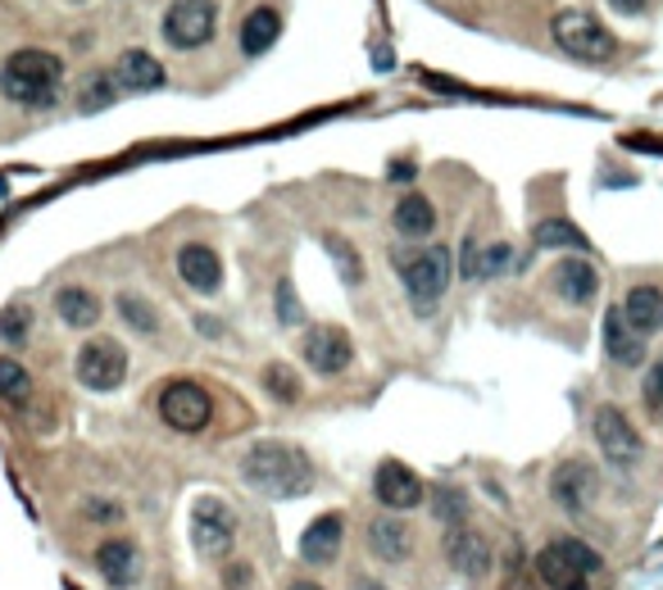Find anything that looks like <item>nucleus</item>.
Returning <instances> with one entry per match:
<instances>
[{"label":"nucleus","instance_id":"2eb2a0df","mask_svg":"<svg viewBox=\"0 0 663 590\" xmlns=\"http://www.w3.org/2000/svg\"><path fill=\"white\" fill-rule=\"evenodd\" d=\"M368 549H373V559H382V564H404L414 555V532L400 513H382V518L368 523Z\"/></svg>","mask_w":663,"mask_h":590},{"label":"nucleus","instance_id":"c756f323","mask_svg":"<svg viewBox=\"0 0 663 590\" xmlns=\"http://www.w3.org/2000/svg\"><path fill=\"white\" fill-rule=\"evenodd\" d=\"M264 386L278 395V400H286V404H296L301 400V378L291 373L286 363H269V373H264Z\"/></svg>","mask_w":663,"mask_h":590},{"label":"nucleus","instance_id":"ddd939ff","mask_svg":"<svg viewBox=\"0 0 663 590\" xmlns=\"http://www.w3.org/2000/svg\"><path fill=\"white\" fill-rule=\"evenodd\" d=\"M301 354H305V363L314 368V373H323V378H337V373H346V368H350V359H355V346H350V337H346L341 327L323 323V327H309V331H305V346H301Z\"/></svg>","mask_w":663,"mask_h":590},{"label":"nucleus","instance_id":"a211bd4d","mask_svg":"<svg viewBox=\"0 0 663 590\" xmlns=\"http://www.w3.org/2000/svg\"><path fill=\"white\" fill-rule=\"evenodd\" d=\"M622 318H628V327L637 331V337H654V331H663V291L641 282L632 286L628 295H622Z\"/></svg>","mask_w":663,"mask_h":590},{"label":"nucleus","instance_id":"7c9ffc66","mask_svg":"<svg viewBox=\"0 0 663 590\" xmlns=\"http://www.w3.org/2000/svg\"><path fill=\"white\" fill-rule=\"evenodd\" d=\"M327 254L341 264V277L350 282V286H359V277H363V264H359V254H355V245L346 241V237H327Z\"/></svg>","mask_w":663,"mask_h":590},{"label":"nucleus","instance_id":"1a4fd4ad","mask_svg":"<svg viewBox=\"0 0 663 590\" xmlns=\"http://www.w3.org/2000/svg\"><path fill=\"white\" fill-rule=\"evenodd\" d=\"M555 42H559V51H568L577 59H609L618 51L609 28L591 10H564L555 19Z\"/></svg>","mask_w":663,"mask_h":590},{"label":"nucleus","instance_id":"f8f14e48","mask_svg":"<svg viewBox=\"0 0 663 590\" xmlns=\"http://www.w3.org/2000/svg\"><path fill=\"white\" fill-rule=\"evenodd\" d=\"M373 495H378V504L391 509V513H410V509H419V504L427 500V487H423V477H419L414 468L387 459V463H378Z\"/></svg>","mask_w":663,"mask_h":590},{"label":"nucleus","instance_id":"6ab92c4d","mask_svg":"<svg viewBox=\"0 0 663 590\" xmlns=\"http://www.w3.org/2000/svg\"><path fill=\"white\" fill-rule=\"evenodd\" d=\"M605 354L618 363V368H641L645 363V337L628 327L622 309H609L605 314Z\"/></svg>","mask_w":663,"mask_h":590},{"label":"nucleus","instance_id":"c9c22d12","mask_svg":"<svg viewBox=\"0 0 663 590\" xmlns=\"http://www.w3.org/2000/svg\"><path fill=\"white\" fill-rule=\"evenodd\" d=\"M305 318L301 301H296V291H291V282H278V323L282 327H296Z\"/></svg>","mask_w":663,"mask_h":590},{"label":"nucleus","instance_id":"20e7f679","mask_svg":"<svg viewBox=\"0 0 663 590\" xmlns=\"http://www.w3.org/2000/svg\"><path fill=\"white\" fill-rule=\"evenodd\" d=\"M600 572V555L586 540L559 536L536 555V577L550 590H591V577Z\"/></svg>","mask_w":663,"mask_h":590},{"label":"nucleus","instance_id":"6e6552de","mask_svg":"<svg viewBox=\"0 0 663 590\" xmlns=\"http://www.w3.org/2000/svg\"><path fill=\"white\" fill-rule=\"evenodd\" d=\"M73 373H78V382L87 391H119L123 378H128V350L119 341H109V337H96L78 350Z\"/></svg>","mask_w":663,"mask_h":590},{"label":"nucleus","instance_id":"c85d7f7f","mask_svg":"<svg viewBox=\"0 0 663 590\" xmlns=\"http://www.w3.org/2000/svg\"><path fill=\"white\" fill-rule=\"evenodd\" d=\"M28 331H32V309L28 305H10L0 314V341L6 346H28Z\"/></svg>","mask_w":663,"mask_h":590},{"label":"nucleus","instance_id":"cd10ccee","mask_svg":"<svg viewBox=\"0 0 663 590\" xmlns=\"http://www.w3.org/2000/svg\"><path fill=\"white\" fill-rule=\"evenodd\" d=\"M536 245H545V250H582L586 237L568 223V218H550V223L536 228Z\"/></svg>","mask_w":663,"mask_h":590},{"label":"nucleus","instance_id":"4468645a","mask_svg":"<svg viewBox=\"0 0 663 590\" xmlns=\"http://www.w3.org/2000/svg\"><path fill=\"white\" fill-rule=\"evenodd\" d=\"M550 286H555V295L564 305L586 309L600 295V269L591 260H582V254H568V260H559L550 269Z\"/></svg>","mask_w":663,"mask_h":590},{"label":"nucleus","instance_id":"dca6fc26","mask_svg":"<svg viewBox=\"0 0 663 590\" xmlns=\"http://www.w3.org/2000/svg\"><path fill=\"white\" fill-rule=\"evenodd\" d=\"M341 536H346V523H341V513H323V518H314L305 532H301V545H296V555L309 564V568H323L337 559V549H341Z\"/></svg>","mask_w":663,"mask_h":590},{"label":"nucleus","instance_id":"4c0bfd02","mask_svg":"<svg viewBox=\"0 0 663 590\" xmlns=\"http://www.w3.org/2000/svg\"><path fill=\"white\" fill-rule=\"evenodd\" d=\"M477 254H482V245H477V237L464 241V264H459V277H477Z\"/></svg>","mask_w":663,"mask_h":590},{"label":"nucleus","instance_id":"72a5a7b5","mask_svg":"<svg viewBox=\"0 0 663 590\" xmlns=\"http://www.w3.org/2000/svg\"><path fill=\"white\" fill-rule=\"evenodd\" d=\"M115 87H119V83H115V73H96V78L87 83V96H83L78 105L87 109V114H91V109H105L109 100H115Z\"/></svg>","mask_w":663,"mask_h":590},{"label":"nucleus","instance_id":"f03ea898","mask_svg":"<svg viewBox=\"0 0 663 590\" xmlns=\"http://www.w3.org/2000/svg\"><path fill=\"white\" fill-rule=\"evenodd\" d=\"M0 91H6V100L23 105V109H51L64 91V64L59 55L51 51H14L6 59V68H0Z\"/></svg>","mask_w":663,"mask_h":590},{"label":"nucleus","instance_id":"5701e85b","mask_svg":"<svg viewBox=\"0 0 663 590\" xmlns=\"http://www.w3.org/2000/svg\"><path fill=\"white\" fill-rule=\"evenodd\" d=\"M278 36H282V14L269 10V6H260V10H250L246 23H241V51L260 59L264 51H273Z\"/></svg>","mask_w":663,"mask_h":590},{"label":"nucleus","instance_id":"2f4dec72","mask_svg":"<svg viewBox=\"0 0 663 590\" xmlns=\"http://www.w3.org/2000/svg\"><path fill=\"white\" fill-rule=\"evenodd\" d=\"M432 504H436V518H446V523H450V532H455V527H464L468 504H464V495H459L455 487H441V491L432 495Z\"/></svg>","mask_w":663,"mask_h":590},{"label":"nucleus","instance_id":"f704fd0d","mask_svg":"<svg viewBox=\"0 0 663 590\" xmlns=\"http://www.w3.org/2000/svg\"><path fill=\"white\" fill-rule=\"evenodd\" d=\"M513 264V250L509 245H482V254H477V277H496Z\"/></svg>","mask_w":663,"mask_h":590},{"label":"nucleus","instance_id":"a19ab883","mask_svg":"<svg viewBox=\"0 0 663 590\" xmlns=\"http://www.w3.org/2000/svg\"><path fill=\"white\" fill-rule=\"evenodd\" d=\"M286 590H323V586H318V581H291Z\"/></svg>","mask_w":663,"mask_h":590},{"label":"nucleus","instance_id":"412c9836","mask_svg":"<svg viewBox=\"0 0 663 590\" xmlns=\"http://www.w3.org/2000/svg\"><path fill=\"white\" fill-rule=\"evenodd\" d=\"M115 83L119 87H132V91H155L164 87V64L151 55V51H123L119 64H115Z\"/></svg>","mask_w":663,"mask_h":590},{"label":"nucleus","instance_id":"ea45409f","mask_svg":"<svg viewBox=\"0 0 663 590\" xmlns=\"http://www.w3.org/2000/svg\"><path fill=\"white\" fill-rule=\"evenodd\" d=\"M228 581H232L228 590H246V581H250V568H232V572H228Z\"/></svg>","mask_w":663,"mask_h":590},{"label":"nucleus","instance_id":"393cba45","mask_svg":"<svg viewBox=\"0 0 663 590\" xmlns=\"http://www.w3.org/2000/svg\"><path fill=\"white\" fill-rule=\"evenodd\" d=\"M450 564L464 572V577H482L491 555H487V540L482 536H472L468 527H455L450 532Z\"/></svg>","mask_w":663,"mask_h":590},{"label":"nucleus","instance_id":"f3484780","mask_svg":"<svg viewBox=\"0 0 663 590\" xmlns=\"http://www.w3.org/2000/svg\"><path fill=\"white\" fill-rule=\"evenodd\" d=\"M177 277L200 295H214L224 286V260H218L209 245H182L177 250Z\"/></svg>","mask_w":663,"mask_h":590},{"label":"nucleus","instance_id":"9d476101","mask_svg":"<svg viewBox=\"0 0 663 590\" xmlns=\"http://www.w3.org/2000/svg\"><path fill=\"white\" fill-rule=\"evenodd\" d=\"M160 418H164L173 431L196 436V431H205L209 418H214V400H209V391L196 386V382H169V386L160 391Z\"/></svg>","mask_w":663,"mask_h":590},{"label":"nucleus","instance_id":"7ed1b4c3","mask_svg":"<svg viewBox=\"0 0 663 590\" xmlns=\"http://www.w3.org/2000/svg\"><path fill=\"white\" fill-rule=\"evenodd\" d=\"M391 264L404 282V295H410V305L414 314H432L441 301H446V291L455 282V260H450V250L446 245H423V250H395L391 254Z\"/></svg>","mask_w":663,"mask_h":590},{"label":"nucleus","instance_id":"39448f33","mask_svg":"<svg viewBox=\"0 0 663 590\" xmlns=\"http://www.w3.org/2000/svg\"><path fill=\"white\" fill-rule=\"evenodd\" d=\"M192 545L200 559H228L237 545V513L224 500H196L192 504Z\"/></svg>","mask_w":663,"mask_h":590},{"label":"nucleus","instance_id":"58836bf2","mask_svg":"<svg viewBox=\"0 0 663 590\" xmlns=\"http://www.w3.org/2000/svg\"><path fill=\"white\" fill-rule=\"evenodd\" d=\"M609 6H613L618 14H641V10L650 6V0H609Z\"/></svg>","mask_w":663,"mask_h":590},{"label":"nucleus","instance_id":"4be33fe9","mask_svg":"<svg viewBox=\"0 0 663 590\" xmlns=\"http://www.w3.org/2000/svg\"><path fill=\"white\" fill-rule=\"evenodd\" d=\"M391 223H395V232H400L404 241H427V237L436 232V209H432L427 196L410 192V196H400V200H395Z\"/></svg>","mask_w":663,"mask_h":590},{"label":"nucleus","instance_id":"f257e3e1","mask_svg":"<svg viewBox=\"0 0 663 590\" xmlns=\"http://www.w3.org/2000/svg\"><path fill=\"white\" fill-rule=\"evenodd\" d=\"M241 477L254 495H269V500H296V495H309V487H314L309 455L286 446V440H260V446H250L241 459Z\"/></svg>","mask_w":663,"mask_h":590},{"label":"nucleus","instance_id":"79ce46f5","mask_svg":"<svg viewBox=\"0 0 663 590\" xmlns=\"http://www.w3.org/2000/svg\"><path fill=\"white\" fill-rule=\"evenodd\" d=\"M359 590H387L382 581H359Z\"/></svg>","mask_w":663,"mask_h":590},{"label":"nucleus","instance_id":"0eeeda50","mask_svg":"<svg viewBox=\"0 0 663 590\" xmlns=\"http://www.w3.org/2000/svg\"><path fill=\"white\" fill-rule=\"evenodd\" d=\"M591 431H596V446L600 455L613 463V468H632L641 455H645V440L641 431L632 427V418L618 409V404H600L596 418H591Z\"/></svg>","mask_w":663,"mask_h":590},{"label":"nucleus","instance_id":"aec40b11","mask_svg":"<svg viewBox=\"0 0 663 590\" xmlns=\"http://www.w3.org/2000/svg\"><path fill=\"white\" fill-rule=\"evenodd\" d=\"M96 572L109 581V586H132L137 572H141V549L132 540H105L96 549Z\"/></svg>","mask_w":663,"mask_h":590},{"label":"nucleus","instance_id":"a878e982","mask_svg":"<svg viewBox=\"0 0 663 590\" xmlns=\"http://www.w3.org/2000/svg\"><path fill=\"white\" fill-rule=\"evenodd\" d=\"M0 400L6 404H28L32 400V378L19 359H0Z\"/></svg>","mask_w":663,"mask_h":590},{"label":"nucleus","instance_id":"e433bc0d","mask_svg":"<svg viewBox=\"0 0 663 590\" xmlns=\"http://www.w3.org/2000/svg\"><path fill=\"white\" fill-rule=\"evenodd\" d=\"M87 518H91V523H119L123 509L109 504V500H87Z\"/></svg>","mask_w":663,"mask_h":590},{"label":"nucleus","instance_id":"473e14b6","mask_svg":"<svg viewBox=\"0 0 663 590\" xmlns=\"http://www.w3.org/2000/svg\"><path fill=\"white\" fill-rule=\"evenodd\" d=\"M641 400H645V409H650L654 418H663V354L650 363V373H645V382H641Z\"/></svg>","mask_w":663,"mask_h":590},{"label":"nucleus","instance_id":"b1692460","mask_svg":"<svg viewBox=\"0 0 663 590\" xmlns=\"http://www.w3.org/2000/svg\"><path fill=\"white\" fill-rule=\"evenodd\" d=\"M55 314H59V323L64 327H78V331H87V327H96L100 323V301L87 291V286H64L59 295H55Z\"/></svg>","mask_w":663,"mask_h":590},{"label":"nucleus","instance_id":"423d86ee","mask_svg":"<svg viewBox=\"0 0 663 590\" xmlns=\"http://www.w3.org/2000/svg\"><path fill=\"white\" fill-rule=\"evenodd\" d=\"M218 32V6L214 0H173L164 10V42L173 51H200Z\"/></svg>","mask_w":663,"mask_h":590},{"label":"nucleus","instance_id":"bb28decb","mask_svg":"<svg viewBox=\"0 0 663 590\" xmlns=\"http://www.w3.org/2000/svg\"><path fill=\"white\" fill-rule=\"evenodd\" d=\"M119 318H123L132 331H141V337H155V331H160V314L145 305L141 295H132V291L119 295Z\"/></svg>","mask_w":663,"mask_h":590},{"label":"nucleus","instance_id":"9b49d317","mask_svg":"<svg viewBox=\"0 0 663 590\" xmlns=\"http://www.w3.org/2000/svg\"><path fill=\"white\" fill-rule=\"evenodd\" d=\"M550 495H555V504L564 513L586 518V509H591L596 495H600V472L586 459H564L555 472H550Z\"/></svg>","mask_w":663,"mask_h":590}]
</instances>
